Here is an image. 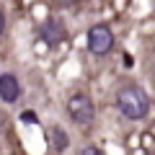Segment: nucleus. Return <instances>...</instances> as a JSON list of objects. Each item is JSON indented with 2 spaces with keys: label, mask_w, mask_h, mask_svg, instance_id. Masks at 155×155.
Wrapping results in <instances>:
<instances>
[{
  "label": "nucleus",
  "mask_w": 155,
  "mask_h": 155,
  "mask_svg": "<svg viewBox=\"0 0 155 155\" xmlns=\"http://www.w3.org/2000/svg\"><path fill=\"white\" fill-rule=\"evenodd\" d=\"M18 96H21V83L13 72H3L0 75V101L5 104H16Z\"/></svg>",
  "instance_id": "39448f33"
},
{
  "label": "nucleus",
  "mask_w": 155,
  "mask_h": 155,
  "mask_svg": "<svg viewBox=\"0 0 155 155\" xmlns=\"http://www.w3.org/2000/svg\"><path fill=\"white\" fill-rule=\"evenodd\" d=\"M21 122H23V124H36V122H39V119H36V111H28V109H26V111L21 114Z\"/></svg>",
  "instance_id": "0eeeda50"
},
{
  "label": "nucleus",
  "mask_w": 155,
  "mask_h": 155,
  "mask_svg": "<svg viewBox=\"0 0 155 155\" xmlns=\"http://www.w3.org/2000/svg\"><path fill=\"white\" fill-rule=\"evenodd\" d=\"M3 28H5V16H3V11H0V34H3Z\"/></svg>",
  "instance_id": "9d476101"
},
{
  "label": "nucleus",
  "mask_w": 155,
  "mask_h": 155,
  "mask_svg": "<svg viewBox=\"0 0 155 155\" xmlns=\"http://www.w3.org/2000/svg\"><path fill=\"white\" fill-rule=\"evenodd\" d=\"M67 114L75 124L80 127H91L96 119V104L88 93H72L67 98Z\"/></svg>",
  "instance_id": "f03ea898"
},
{
  "label": "nucleus",
  "mask_w": 155,
  "mask_h": 155,
  "mask_svg": "<svg viewBox=\"0 0 155 155\" xmlns=\"http://www.w3.org/2000/svg\"><path fill=\"white\" fill-rule=\"evenodd\" d=\"M49 140H52V147L57 150V153H65L67 145H70V137H67V132L62 127H49Z\"/></svg>",
  "instance_id": "423d86ee"
},
{
  "label": "nucleus",
  "mask_w": 155,
  "mask_h": 155,
  "mask_svg": "<svg viewBox=\"0 0 155 155\" xmlns=\"http://www.w3.org/2000/svg\"><path fill=\"white\" fill-rule=\"evenodd\" d=\"M39 36L44 39L49 47H57L60 41L67 39V28H65V23H62L60 18H47V21L41 23V28H39Z\"/></svg>",
  "instance_id": "20e7f679"
},
{
  "label": "nucleus",
  "mask_w": 155,
  "mask_h": 155,
  "mask_svg": "<svg viewBox=\"0 0 155 155\" xmlns=\"http://www.w3.org/2000/svg\"><path fill=\"white\" fill-rule=\"evenodd\" d=\"M80 155H104V153H101V147H96V145H85V147L80 150Z\"/></svg>",
  "instance_id": "6e6552de"
},
{
  "label": "nucleus",
  "mask_w": 155,
  "mask_h": 155,
  "mask_svg": "<svg viewBox=\"0 0 155 155\" xmlns=\"http://www.w3.org/2000/svg\"><path fill=\"white\" fill-rule=\"evenodd\" d=\"M88 49L96 57H104L114 49V31H111V26L96 23V26L88 28Z\"/></svg>",
  "instance_id": "7ed1b4c3"
},
{
  "label": "nucleus",
  "mask_w": 155,
  "mask_h": 155,
  "mask_svg": "<svg viewBox=\"0 0 155 155\" xmlns=\"http://www.w3.org/2000/svg\"><path fill=\"white\" fill-rule=\"evenodd\" d=\"M116 109L129 122H142L150 114V96L145 93L142 85L127 83L116 91Z\"/></svg>",
  "instance_id": "f257e3e1"
},
{
  "label": "nucleus",
  "mask_w": 155,
  "mask_h": 155,
  "mask_svg": "<svg viewBox=\"0 0 155 155\" xmlns=\"http://www.w3.org/2000/svg\"><path fill=\"white\" fill-rule=\"evenodd\" d=\"M62 8H72V5H78V0H57Z\"/></svg>",
  "instance_id": "1a4fd4ad"
}]
</instances>
